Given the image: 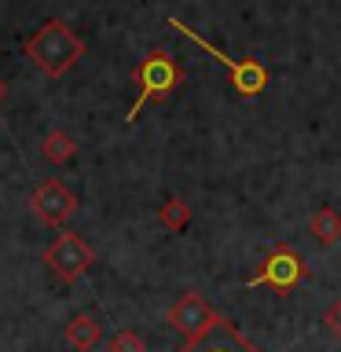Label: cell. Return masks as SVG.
<instances>
[{"mask_svg": "<svg viewBox=\"0 0 341 352\" xmlns=\"http://www.w3.org/2000/svg\"><path fill=\"white\" fill-rule=\"evenodd\" d=\"M26 55H30V63L37 66L41 74L63 77V74L85 55V41L77 37V33L66 26V22L48 19V22H44V26L26 41Z\"/></svg>", "mask_w": 341, "mask_h": 352, "instance_id": "obj_1", "label": "cell"}, {"mask_svg": "<svg viewBox=\"0 0 341 352\" xmlns=\"http://www.w3.org/2000/svg\"><path fill=\"white\" fill-rule=\"evenodd\" d=\"M180 77H184V70L176 66V59H173L169 52H151L147 59L136 66V88H140V96H136V103H132V107H129V114H125L129 125L140 118V110L147 107L151 99L173 96V92H176V85H180Z\"/></svg>", "mask_w": 341, "mask_h": 352, "instance_id": "obj_2", "label": "cell"}, {"mask_svg": "<svg viewBox=\"0 0 341 352\" xmlns=\"http://www.w3.org/2000/svg\"><path fill=\"white\" fill-rule=\"evenodd\" d=\"M169 26H173V30H180L184 37L191 41V44H198V48H202L206 55H213L220 66H228L231 81H235V88H239L242 96H261L264 88H268V70H264L257 59H228L224 52H217L206 37H198V30H191V26H187V22H180V19H169Z\"/></svg>", "mask_w": 341, "mask_h": 352, "instance_id": "obj_3", "label": "cell"}, {"mask_svg": "<svg viewBox=\"0 0 341 352\" xmlns=\"http://www.w3.org/2000/svg\"><path fill=\"white\" fill-rule=\"evenodd\" d=\"M301 279H308V268H305V261L297 257V250L294 246H286V242H279L268 257H264L261 264V272L253 275V279L246 283L250 290H257V286H272V290H279V294H290Z\"/></svg>", "mask_w": 341, "mask_h": 352, "instance_id": "obj_4", "label": "cell"}, {"mask_svg": "<svg viewBox=\"0 0 341 352\" xmlns=\"http://www.w3.org/2000/svg\"><path fill=\"white\" fill-rule=\"evenodd\" d=\"M44 264H48L59 279L74 283V279H81V275L96 264V253H92V246H88L81 235H74V231H59V239L44 250Z\"/></svg>", "mask_w": 341, "mask_h": 352, "instance_id": "obj_5", "label": "cell"}, {"mask_svg": "<svg viewBox=\"0 0 341 352\" xmlns=\"http://www.w3.org/2000/svg\"><path fill=\"white\" fill-rule=\"evenodd\" d=\"M165 319H169V327L176 330V334H184V341L206 338L209 330L220 323V316L206 305V297H202V294H195V290H187L180 301L169 308V316H165Z\"/></svg>", "mask_w": 341, "mask_h": 352, "instance_id": "obj_6", "label": "cell"}, {"mask_svg": "<svg viewBox=\"0 0 341 352\" xmlns=\"http://www.w3.org/2000/svg\"><path fill=\"white\" fill-rule=\"evenodd\" d=\"M30 206H33V217H37L41 224L59 228V224H66V220L74 217L77 198H74V191H66L63 180H44L37 191H33Z\"/></svg>", "mask_w": 341, "mask_h": 352, "instance_id": "obj_7", "label": "cell"}, {"mask_svg": "<svg viewBox=\"0 0 341 352\" xmlns=\"http://www.w3.org/2000/svg\"><path fill=\"white\" fill-rule=\"evenodd\" d=\"M180 352H261L253 341H246L235 330V323L231 319H224L220 316V323L209 330L206 338H198V341H187V345L180 349Z\"/></svg>", "mask_w": 341, "mask_h": 352, "instance_id": "obj_8", "label": "cell"}, {"mask_svg": "<svg viewBox=\"0 0 341 352\" xmlns=\"http://www.w3.org/2000/svg\"><path fill=\"white\" fill-rule=\"evenodd\" d=\"M63 338H66V345L77 349V352H92L99 341H103V319L92 316V312H77V316H70Z\"/></svg>", "mask_w": 341, "mask_h": 352, "instance_id": "obj_9", "label": "cell"}, {"mask_svg": "<svg viewBox=\"0 0 341 352\" xmlns=\"http://www.w3.org/2000/svg\"><path fill=\"white\" fill-rule=\"evenodd\" d=\"M308 231L316 235L319 246H334V242H341V213L334 206H323L312 220H308Z\"/></svg>", "mask_w": 341, "mask_h": 352, "instance_id": "obj_10", "label": "cell"}, {"mask_svg": "<svg viewBox=\"0 0 341 352\" xmlns=\"http://www.w3.org/2000/svg\"><path fill=\"white\" fill-rule=\"evenodd\" d=\"M158 220L165 224V231H184L187 224H191V206H187L184 198H169V202L162 206Z\"/></svg>", "mask_w": 341, "mask_h": 352, "instance_id": "obj_11", "label": "cell"}, {"mask_svg": "<svg viewBox=\"0 0 341 352\" xmlns=\"http://www.w3.org/2000/svg\"><path fill=\"white\" fill-rule=\"evenodd\" d=\"M74 140L70 136H66V132H52V136L48 140H44V158H48V162H70L74 158Z\"/></svg>", "mask_w": 341, "mask_h": 352, "instance_id": "obj_12", "label": "cell"}, {"mask_svg": "<svg viewBox=\"0 0 341 352\" xmlns=\"http://www.w3.org/2000/svg\"><path fill=\"white\" fill-rule=\"evenodd\" d=\"M110 352H147V341H143L136 330H118L110 338Z\"/></svg>", "mask_w": 341, "mask_h": 352, "instance_id": "obj_13", "label": "cell"}, {"mask_svg": "<svg viewBox=\"0 0 341 352\" xmlns=\"http://www.w3.org/2000/svg\"><path fill=\"white\" fill-rule=\"evenodd\" d=\"M323 323H327L330 334H334V338L341 341V297H338V301H334V305H330L327 312H323Z\"/></svg>", "mask_w": 341, "mask_h": 352, "instance_id": "obj_14", "label": "cell"}, {"mask_svg": "<svg viewBox=\"0 0 341 352\" xmlns=\"http://www.w3.org/2000/svg\"><path fill=\"white\" fill-rule=\"evenodd\" d=\"M4 92H8V88H4V81H0V103H4Z\"/></svg>", "mask_w": 341, "mask_h": 352, "instance_id": "obj_15", "label": "cell"}]
</instances>
